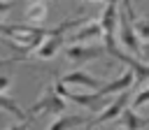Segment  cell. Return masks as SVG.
I'll use <instances>...</instances> for the list:
<instances>
[{"label": "cell", "mask_w": 149, "mask_h": 130, "mask_svg": "<svg viewBox=\"0 0 149 130\" xmlns=\"http://www.w3.org/2000/svg\"><path fill=\"white\" fill-rule=\"evenodd\" d=\"M102 46H105V53H109L114 60L128 65V70L133 72V88H142V86L149 81V65H147L144 60L126 53L123 49H119V44H116L114 37H105V39H102Z\"/></svg>", "instance_id": "1"}, {"label": "cell", "mask_w": 149, "mask_h": 130, "mask_svg": "<svg viewBox=\"0 0 149 130\" xmlns=\"http://www.w3.org/2000/svg\"><path fill=\"white\" fill-rule=\"evenodd\" d=\"M65 98H61L58 93H56V88H54V84L51 86H47L44 88V93L26 109V114L28 116H40V114H63L65 111Z\"/></svg>", "instance_id": "2"}, {"label": "cell", "mask_w": 149, "mask_h": 130, "mask_svg": "<svg viewBox=\"0 0 149 130\" xmlns=\"http://www.w3.org/2000/svg\"><path fill=\"white\" fill-rule=\"evenodd\" d=\"M54 88H56V93L61 95V98H65V100H70V102H74V104H79V107H84V109H93V111H102L109 102H107V98H100L95 91L93 93H74V91H68V86L63 84V81H56L54 84Z\"/></svg>", "instance_id": "3"}, {"label": "cell", "mask_w": 149, "mask_h": 130, "mask_svg": "<svg viewBox=\"0 0 149 130\" xmlns=\"http://www.w3.org/2000/svg\"><path fill=\"white\" fill-rule=\"evenodd\" d=\"M116 35H119V44L126 49V53L140 58V53H142V39L137 37L133 21H130L121 9H119V30H116Z\"/></svg>", "instance_id": "4"}, {"label": "cell", "mask_w": 149, "mask_h": 130, "mask_svg": "<svg viewBox=\"0 0 149 130\" xmlns=\"http://www.w3.org/2000/svg\"><path fill=\"white\" fill-rule=\"evenodd\" d=\"M98 39H105V32H102V26L98 19H88L86 23H81L79 28H74V32L70 37H65L68 44H86V42H98Z\"/></svg>", "instance_id": "5"}, {"label": "cell", "mask_w": 149, "mask_h": 130, "mask_svg": "<svg viewBox=\"0 0 149 130\" xmlns=\"http://www.w3.org/2000/svg\"><path fill=\"white\" fill-rule=\"evenodd\" d=\"M128 102H130V91L126 93H119V98L114 102H109L102 111H98L95 118H91V125H100V123H109V121H116L126 109H128Z\"/></svg>", "instance_id": "6"}, {"label": "cell", "mask_w": 149, "mask_h": 130, "mask_svg": "<svg viewBox=\"0 0 149 130\" xmlns=\"http://www.w3.org/2000/svg\"><path fill=\"white\" fill-rule=\"evenodd\" d=\"M105 53V46H93V44H70L65 49V56L74 65H84L88 60H95Z\"/></svg>", "instance_id": "7"}, {"label": "cell", "mask_w": 149, "mask_h": 130, "mask_svg": "<svg viewBox=\"0 0 149 130\" xmlns=\"http://www.w3.org/2000/svg\"><path fill=\"white\" fill-rule=\"evenodd\" d=\"M130 88H133V72L126 70V72H121L116 79L105 81L95 93H98L100 98H109V95H116V93H126V91H130Z\"/></svg>", "instance_id": "8"}, {"label": "cell", "mask_w": 149, "mask_h": 130, "mask_svg": "<svg viewBox=\"0 0 149 130\" xmlns=\"http://www.w3.org/2000/svg\"><path fill=\"white\" fill-rule=\"evenodd\" d=\"M98 21H100V26H102L105 37H114V35H116V30H119V0L107 2Z\"/></svg>", "instance_id": "9"}, {"label": "cell", "mask_w": 149, "mask_h": 130, "mask_svg": "<svg viewBox=\"0 0 149 130\" xmlns=\"http://www.w3.org/2000/svg\"><path fill=\"white\" fill-rule=\"evenodd\" d=\"M61 81L65 84V86H81V88H93V91H98L105 81H100L98 77H93V74H88L86 70H74V72H68V74H63L61 77Z\"/></svg>", "instance_id": "10"}, {"label": "cell", "mask_w": 149, "mask_h": 130, "mask_svg": "<svg viewBox=\"0 0 149 130\" xmlns=\"http://www.w3.org/2000/svg\"><path fill=\"white\" fill-rule=\"evenodd\" d=\"M49 16V7L44 0H33L26 9V23L28 26H35V28H42V23L47 21Z\"/></svg>", "instance_id": "11"}, {"label": "cell", "mask_w": 149, "mask_h": 130, "mask_svg": "<svg viewBox=\"0 0 149 130\" xmlns=\"http://www.w3.org/2000/svg\"><path fill=\"white\" fill-rule=\"evenodd\" d=\"M116 121H119L121 130H142V128L149 123L144 116H140V114H137V111H133L130 107H128V109H126V111H123Z\"/></svg>", "instance_id": "12"}, {"label": "cell", "mask_w": 149, "mask_h": 130, "mask_svg": "<svg viewBox=\"0 0 149 130\" xmlns=\"http://www.w3.org/2000/svg\"><path fill=\"white\" fill-rule=\"evenodd\" d=\"M0 109L7 111V114H12V116H16L19 121H28L26 109H23L16 100H12V98H7V95H2V93H0Z\"/></svg>", "instance_id": "13"}, {"label": "cell", "mask_w": 149, "mask_h": 130, "mask_svg": "<svg viewBox=\"0 0 149 130\" xmlns=\"http://www.w3.org/2000/svg\"><path fill=\"white\" fill-rule=\"evenodd\" d=\"M144 104H149V86H142V88H140V93L133 98L130 109H133V111H137V109H140V107H144Z\"/></svg>", "instance_id": "14"}, {"label": "cell", "mask_w": 149, "mask_h": 130, "mask_svg": "<svg viewBox=\"0 0 149 130\" xmlns=\"http://www.w3.org/2000/svg\"><path fill=\"white\" fill-rule=\"evenodd\" d=\"M133 26H135L137 37H140V39H144V42H149V19H140V21H135Z\"/></svg>", "instance_id": "15"}, {"label": "cell", "mask_w": 149, "mask_h": 130, "mask_svg": "<svg viewBox=\"0 0 149 130\" xmlns=\"http://www.w3.org/2000/svg\"><path fill=\"white\" fill-rule=\"evenodd\" d=\"M9 84H12V81H9V77H5V74H0V93H2V95H5V91L9 88Z\"/></svg>", "instance_id": "16"}, {"label": "cell", "mask_w": 149, "mask_h": 130, "mask_svg": "<svg viewBox=\"0 0 149 130\" xmlns=\"http://www.w3.org/2000/svg\"><path fill=\"white\" fill-rule=\"evenodd\" d=\"M14 7V0H0V14H5V12H9Z\"/></svg>", "instance_id": "17"}, {"label": "cell", "mask_w": 149, "mask_h": 130, "mask_svg": "<svg viewBox=\"0 0 149 130\" xmlns=\"http://www.w3.org/2000/svg\"><path fill=\"white\" fill-rule=\"evenodd\" d=\"M140 60L149 63V42H144V44H142V53H140Z\"/></svg>", "instance_id": "18"}, {"label": "cell", "mask_w": 149, "mask_h": 130, "mask_svg": "<svg viewBox=\"0 0 149 130\" xmlns=\"http://www.w3.org/2000/svg\"><path fill=\"white\" fill-rule=\"evenodd\" d=\"M9 130H28V121H21V123H16V125H12Z\"/></svg>", "instance_id": "19"}, {"label": "cell", "mask_w": 149, "mask_h": 130, "mask_svg": "<svg viewBox=\"0 0 149 130\" xmlns=\"http://www.w3.org/2000/svg\"><path fill=\"white\" fill-rule=\"evenodd\" d=\"M84 2H95V0H84ZM98 2H105V5H107V2H112V0H98Z\"/></svg>", "instance_id": "20"}, {"label": "cell", "mask_w": 149, "mask_h": 130, "mask_svg": "<svg viewBox=\"0 0 149 130\" xmlns=\"http://www.w3.org/2000/svg\"><path fill=\"white\" fill-rule=\"evenodd\" d=\"M0 44H5V46H9V49H12V44H9L7 39H2V37H0Z\"/></svg>", "instance_id": "21"}]
</instances>
